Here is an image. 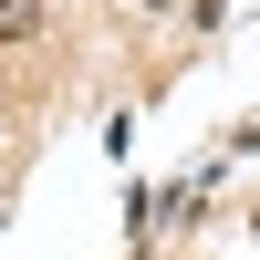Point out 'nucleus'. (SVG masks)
<instances>
[{"label":"nucleus","instance_id":"2","mask_svg":"<svg viewBox=\"0 0 260 260\" xmlns=\"http://www.w3.org/2000/svg\"><path fill=\"white\" fill-rule=\"evenodd\" d=\"M136 11H156V21H167V11H187V0H136Z\"/></svg>","mask_w":260,"mask_h":260},{"label":"nucleus","instance_id":"1","mask_svg":"<svg viewBox=\"0 0 260 260\" xmlns=\"http://www.w3.org/2000/svg\"><path fill=\"white\" fill-rule=\"evenodd\" d=\"M42 31V0H0V42H31Z\"/></svg>","mask_w":260,"mask_h":260}]
</instances>
